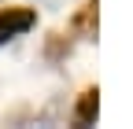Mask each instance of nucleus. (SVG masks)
<instances>
[{
  "mask_svg": "<svg viewBox=\"0 0 133 129\" xmlns=\"http://www.w3.org/2000/svg\"><path fill=\"white\" fill-rule=\"evenodd\" d=\"M33 26H37V11L33 8H4L0 11V44L30 33Z\"/></svg>",
  "mask_w": 133,
  "mask_h": 129,
  "instance_id": "obj_1",
  "label": "nucleus"
},
{
  "mask_svg": "<svg viewBox=\"0 0 133 129\" xmlns=\"http://www.w3.org/2000/svg\"><path fill=\"white\" fill-rule=\"evenodd\" d=\"M96 111H100V92H96V89H89L85 96H81L78 111H74V122H78V125H92Z\"/></svg>",
  "mask_w": 133,
  "mask_h": 129,
  "instance_id": "obj_2",
  "label": "nucleus"
},
{
  "mask_svg": "<svg viewBox=\"0 0 133 129\" xmlns=\"http://www.w3.org/2000/svg\"><path fill=\"white\" fill-rule=\"evenodd\" d=\"M44 4H59V0H44Z\"/></svg>",
  "mask_w": 133,
  "mask_h": 129,
  "instance_id": "obj_3",
  "label": "nucleus"
}]
</instances>
